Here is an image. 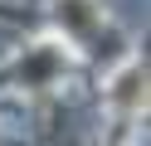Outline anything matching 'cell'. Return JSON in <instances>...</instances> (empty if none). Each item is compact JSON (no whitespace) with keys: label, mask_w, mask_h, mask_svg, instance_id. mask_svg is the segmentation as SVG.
Segmentation results:
<instances>
[{"label":"cell","mask_w":151,"mask_h":146,"mask_svg":"<svg viewBox=\"0 0 151 146\" xmlns=\"http://www.w3.org/2000/svg\"><path fill=\"white\" fill-rule=\"evenodd\" d=\"M141 83H146V73H141V68H127V73L117 78V102L122 107H137L141 102Z\"/></svg>","instance_id":"6da1fadb"},{"label":"cell","mask_w":151,"mask_h":146,"mask_svg":"<svg viewBox=\"0 0 151 146\" xmlns=\"http://www.w3.org/2000/svg\"><path fill=\"white\" fill-rule=\"evenodd\" d=\"M54 68H59V58H54L49 49H39V54H34L29 63H24V83H44V78H49Z\"/></svg>","instance_id":"7a4b0ae2"},{"label":"cell","mask_w":151,"mask_h":146,"mask_svg":"<svg viewBox=\"0 0 151 146\" xmlns=\"http://www.w3.org/2000/svg\"><path fill=\"white\" fill-rule=\"evenodd\" d=\"M63 19H68L78 34H88V29H93V15H88V5H83V0H68V5H63Z\"/></svg>","instance_id":"3957f363"}]
</instances>
